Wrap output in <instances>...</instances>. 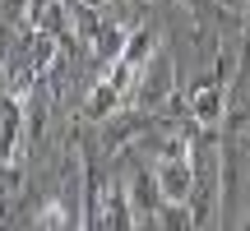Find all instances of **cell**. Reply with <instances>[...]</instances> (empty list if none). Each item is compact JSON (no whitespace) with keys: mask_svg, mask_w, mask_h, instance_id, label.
<instances>
[{"mask_svg":"<svg viewBox=\"0 0 250 231\" xmlns=\"http://www.w3.org/2000/svg\"><path fill=\"white\" fill-rule=\"evenodd\" d=\"M158 185H162V194L176 199V204L190 194V148L186 143H176V157H167L158 167Z\"/></svg>","mask_w":250,"mask_h":231,"instance_id":"1","label":"cell"}]
</instances>
